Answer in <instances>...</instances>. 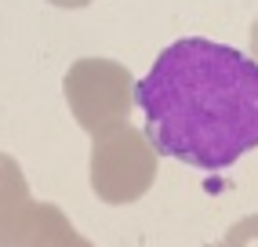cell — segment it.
Listing matches in <instances>:
<instances>
[{"label": "cell", "instance_id": "cell-1", "mask_svg": "<svg viewBox=\"0 0 258 247\" xmlns=\"http://www.w3.org/2000/svg\"><path fill=\"white\" fill-rule=\"evenodd\" d=\"M157 153L222 171L258 146V62L204 37L164 47L135 87Z\"/></svg>", "mask_w": 258, "mask_h": 247}, {"label": "cell", "instance_id": "cell-2", "mask_svg": "<svg viewBox=\"0 0 258 247\" xmlns=\"http://www.w3.org/2000/svg\"><path fill=\"white\" fill-rule=\"evenodd\" d=\"M135 87L139 80L131 77V69L113 58H77L62 80L66 105L91 138L131 124V109L139 105Z\"/></svg>", "mask_w": 258, "mask_h": 247}, {"label": "cell", "instance_id": "cell-3", "mask_svg": "<svg viewBox=\"0 0 258 247\" xmlns=\"http://www.w3.org/2000/svg\"><path fill=\"white\" fill-rule=\"evenodd\" d=\"M160 153L149 135L124 124L109 135L91 138V189L102 204L124 207L142 200L149 186L157 182Z\"/></svg>", "mask_w": 258, "mask_h": 247}, {"label": "cell", "instance_id": "cell-4", "mask_svg": "<svg viewBox=\"0 0 258 247\" xmlns=\"http://www.w3.org/2000/svg\"><path fill=\"white\" fill-rule=\"evenodd\" d=\"M33 211H37V200L26 186L19 160L0 153V247H19L33 222Z\"/></svg>", "mask_w": 258, "mask_h": 247}, {"label": "cell", "instance_id": "cell-5", "mask_svg": "<svg viewBox=\"0 0 258 247\" xmlns=\"http://www.w3.org/2000/svg\"><path fill=\"white\" fill-rule=\"evenodd\" d=\"M19 247H95L88 236H80L73 222L66 218V211L55 204H37L33 222L26 229V236L19 240Z\"/></svg>", "mask_w": 258, "mask_h": 247}, {"label": "cell", "instance_id": "cell-6", "mask_svg": "<svg viewBox=\"0 0 258 247\" xmlns=\"http://www.w3.org/2000/svg\"><path fill=\"white\" fill-rule=\"evenodd\" d=\"M222 247H258V215H247V218H240L236 225H229Z\"/></svg>", "mask_w": 258, "mask_h": 247}, {"label": "cell", "instance_id": "cell-7", "mask_svg": "<svg viewBox=\"0 0 258 247\" xmlns=\"http://www.w3.org/2000/svg\"><path fill=\"white\" fill-rule=\"evenodd\" d=\"M47 4H55V8H88L91 0H47Z\"/></svg>", "mask_w": 258, "mask_h": 247}, {"label": "cell", "instance_id": "cell-8", "mask_svg": "<svg viewBox=\"0 0 258 247\" xmlns=\"http://www.w3.org/2000/svg\"><path fill=\"white\" fill-rule=\"evenodd\" d=\"M251 58L258 62V19H254V26H251Z\"/></svg>", "mask_w": 258, "mask_h": 247}]
</instances>
